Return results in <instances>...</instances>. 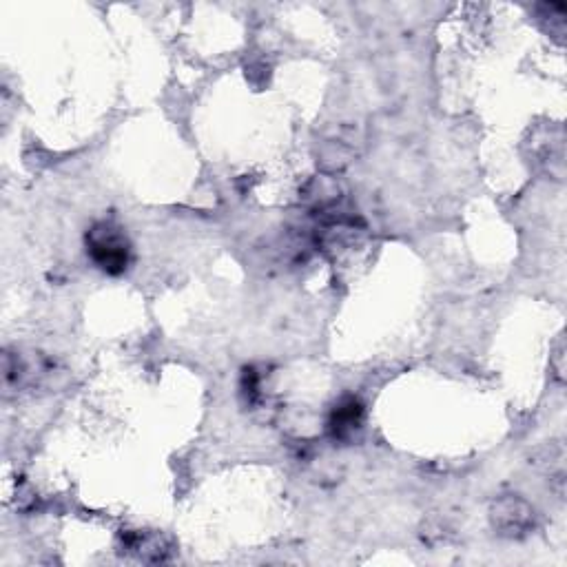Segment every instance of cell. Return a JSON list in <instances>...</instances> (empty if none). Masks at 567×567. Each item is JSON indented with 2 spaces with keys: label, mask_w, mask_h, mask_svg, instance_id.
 Masks as SVG:
<instances>
[{
  "label": "cell",
  "mask_w": 567,
  "mask_h": 567,
  "mask_svg": "<svg viewBox=\"0 0 567 567\" xmlns=\"http://www.w3.org/2000/svg\"><path fill=\"white\" fill-rule=\"evenodd\" d=\"M87 253L109 275L125 273L129 264V242L118 226L100 222L87 233Z\"/></svg>",
  "instance_id": "1"
},
{
  "label": "cell",
  "mask_w": 567,
  "mask_h": 567,
  "mask_svg": "<svg viewBox=\"0 0 567 567\" xmlns=\"http://www.w3.org/2000/svg\"><path fill=\"white\" fill-rule=\"evenodd\" d=\"M490 521L492 528L501 536L521 539L534 528V508L517 494H505V497L492 503Z\"/></svg>",
  "instance_id": "2"
},
{
  "label": "cell",
  "mask_w": 567,
  "mask_h": 567,
  "mask_svg": "<svg viewBox=\"0 0 567 567\" xmlns=\"http://www.w3.org/2000/svg\"><path fill=\"white\" fill-rule=\"evenodd\" d=\"M125 548L133 554H138L142 561H164L169 554L167 541H164L160 534L129 532L125 536Z\"/></svg>",
  "instance_id": "3"
},
{
  "label": "cell",
  "mask_w": 567,
  "mask_h": 567,
  "mask_svg": "<svg viewBox=\"0 0 567 567\" xmlns=\"http://www.w3.org/2000/svg\"><path fill=\"white\" fill-rule=\"evenodd\" d=\"M362 419H364V406L359 404L355 397H348L335 408L331 428L337 437H348L350 432H355L359 426H362Z\"/></svg>",
  "instance_id": "4"
}]
</instances>
